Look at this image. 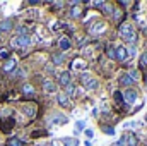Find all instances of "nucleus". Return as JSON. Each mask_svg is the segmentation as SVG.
Masks as SVG:
<instances>
[{"mask_svg": "<svg viewBox=\"0 0 147 146\" xmlns=\"http://www.w3.org/2000/svg\"><path fill=\"white\" fill-rule=\"evenodd\" d=\"M79 81H80V84H82L87 91H96V89L99 88V81L89 72H80L79 74Z\"/></svg>", "mask_w": 147, "mask_h": 146, "instance_id": "obj_1", "label": "nucleus"}, {"mask_svg": "<svg viewBox=\"0 0 147 146\" xmlns=\"http://www.w3.org/2000/svg\"><path fill=\"white\" fill-rule=\"evenodd\" d=\"M31 43H33V40H31L29 35H26V36H14L10 40V48H14V50H22V48H28Z\"/></svg>", "mask_w": 147, "mask_h": 146, "instance_id": "obj_2", "label": "nucleus"}, {"mask_svg": "<svg viewBox=\"0 0 147 146\" xmlns=\"http://www.w3.org/2000/svg\"><path fill=\"white\" fill-rule=\"evenodd\" d=\"M121 96H123V102H125L127 105H132V103H135V100L139 98V89H137V88H127V89L121 91Z\"/></svg>", "mask_w": 147, "mask_h": 146, "instance_id": "obj_3", "label": "nucleus"}, {"mask_svg": "<svg viewBox=\"0 0 147 146\" xmlns=\"http://www.w3.org/2000/svg\"><path fill=\"white\" fill-rule=\"evenodd\" d=\"M134 33H135V28H134L132 23H123V24H120V28H118V35H120L121 40L128 38L130 35H134Z\"/></svg>", "mask_w": 147, "mask_h": 146, "instance_id": "obj_4", "label": "nucleus"}, {"mask_svg": "<svg viewBox=\"0 0 147 146\" xmlns=\"http://www.w3.org/2000/svg\"><path fill=\"white\" fill-rule=\"evenodd\" d=\"M50 122L55 124V126H65L69 122V117L65 113H62V112H53L50 115Z\"/></svg>", "mask_w": 147, "mask_h": 146, "instance_id": "obj_5", "label": "nucleus"}, {"mask_svg": "<svg viewBox=\"0 0 147 146\" xmlns=\"http://www.w3.org/2000/svg\"><path fill=\"white\" fill-rule=\"evenodd\" d=\"M69 84H72V74L69 72V71H63V72L58 74V77H57V86H62V88L65 89Z\"/></svg>", "mask_w": 147, "mask_h": 146, "instance_id": "obj_6", "label": "nucleus"}, {"mask_svg": "<svg viewBox=\"0 0 147 146\" xmlns=\"http://www.w3.org/2000/svg\"><path fill=\"white\" fill-rule=\"evenodd\" d=\"M41 89H43V93L51 95V93H57V91H58V86H57V83H55L53 79H45V81L41 83Z\"/></svg>", "mask_w": 147, "mask_h": 146, "instance_id": "obj_7", "label": "nucleus"}, {"mask_svg": "<svg viewBox=\"0 0 147 146\" xmlns=\"http://www.w3.org/2000/svg\"><path fill=\"white\" fill-rule=\"evenodd\" d=\"M84 16V3L82 5H74V7H69V17L74 19V21H80Z\"/></svg>", "mask_w": 147, "mask_h": 146, "instance_id": "obj_8", "label": "nucleus"}, {"mask_svg": "<svg viewBox=\"0 0 147 146\" xmlns=\"http://www.w3.org/2000/svg\"><path fill=\"white\" fill-rule=\"evenodd\" d=\"M16 69H17V60H16V59H12V57H10V59H7V60L2 64V67H0V71H2L3 74H12Z\"/></svg>", "mask_w": 147, "mask_h": 146, "instance_id": "obj_9", "label": "nucleus"}, {"mask_svg": "<svg viewBox=\"0 0 147 146\" xmlns=\"http://www.w3.org/2000/svg\"><path fill=\"white\" fill-rule=\"evenodd\" d=\"M115 55H116V62H125L128 59V48L125 45H118L115 46Z\"/></svg>", "mask_w": 147, "mask_h": 146, "instance_id": "obj_10", "label": "nucleus"}, {"mask_svg": "<svg viewBox=\"0 0 147 146\" xmlns=\"http://www.w3.org/2000/svg\"><path fill=\"white\" fill-rule=\"evenodd\" d=\"M57 103H58L62 108H72V102H70V98L65 95V91H58V93H57Z\"/></svg>", "mask_w": 147, "mask_h": 146, "instance_id": "obj_11", "label": "nucleus"}, {"mask_svg": "<svg viewBox=\"0 0 147 146\" xmlns=\"http://www.w3.org/2000/svg\"><path fill=\"white\" fill-rule=\"evenodd\" d=\"M67 62V53L63 52H53L51 53V65H63Z\"/></svg>", "mask_w": 147, "mask_h": 146, "instance_id": "obj_12", "label": "nucleus"}, {"mask_svg": "<svg viewBox=\"0 0 147 146\" xmlns=\"http://www.w3.org/2000/svg\"><path fill=\"white\" fill-rule=\"evenodd\" d=\"M70 69H72V71H79V74L86 72V69H87L86 59H74L72 62H70Z\"/></svg>", "mask_w": 147, "mask_h": 146, "instance_id": "obj_13", "label": "nucleus"}, {"mask_svg": "<svg viewBox=\"0 0 147 146\" xmlns=\"http://www.w3.org/2000/svg\"><path fill=\"white\" fill-rule=\"evenodd\" d=\"M74 46L72 40L69 36H62L60 40H58V48H60V52H63V53H67V50H70Z\"/></svg>", "mask_w": 147, "mask_h": 146, "instance_id": "obj_14", "label": "nucleus"}, {"mask_svg": "<svg viewBox=\"0 0 147 146\" xmlns=\"http://www.w3.org/2000/svg\"><path fill=\"white\" fill-rule=\"evenodd\" d=\"M118 83H120V86H123L125 89H127V88H134V81L130 79L128 72H121L120 74V76H118Z\"/></svg>", "mask_w": 147, "mask_h": 146, "instance_id": "obj_15", "label": "nucleus"}, {"mask_svg": "<svg viewBox=\"0 0 147 146\" xmlns=\"http://www.w3.org/2000/svg\"><path fill=\"white\" fill-rule=\"evenodd\" d=\"M111 19L115 24H123V19H125V12L120 9V7H115L113 9V14H111Z\"/></svg>", "mask_w": 147, "mask_h": 146, "instance_id": "obj_16", "label": "nucleus"}, {"mask_svg": "<svg viewBox=\"0 0 147 146\" xmlns=\"http://www.w3.org/2000/svg\"><path fill=\"white\" fill-rule=\"evenodd\" d=\"M22 113L28 117V119H34L36 117V105L34 103H26V105H22Z\"/></svg>", "mask_w": 147, "mask_h": 146, "instance_id": "obj_17", "label": "nucleus"}, {"mask_svg": "<svg viewBox=\"0 0 147 146\" xmlns=\"http://www.w3.org/2000/svg\"><path fill=\"white\" fill-rule=\"evenodd\" d=\"M21 93H22L24 96H34L36 88H34V84H31V83H22V86H21Z\"/></svg>", "mask_w": 147, "mask_h": 146, "instance_id": "obj_18", "label": "nucleus"}, {"mask_svg": "<svg viewBox=\"0 0 147 146\" xmlns=\"http://www.w3.org/2000/svg\"><path fill=\"white\" fill-rule=\"evenodd\" d=\"M123 134H125V145H127V146H137V145H139V139H137L135 132L127 131V132H123Z\"/></svg>", "mask_w": 147, "mask_h": 146, "instance_id": "obj_19", "label": "nucleus"}, {"mask_svg": "<svg viewBox=\"0 0 147 146\" xmlns=\"http://www.w3.org/2000/svg\"><path fill=\"white\" fill-rule=\"evenodd\" d=\"M14 28V21L12 19H2L0 21V33H9Z\"/></svg>", "mask_w": 147, "mask_h": 146, "instance_id": "obj_20", "label": "nucleus"}, {"mask_svg": "<svg viewBox=\"0 0 147 146\" xmlns=\"http://www.w3.org/2000/svg\"><path fill=\"white\" fill-rule=\"evenodd\" d=\"M14 124H16L14 119H5V120H2V124H0V129H2L3 132H9V131L14 127Z\"/></svg>", "mask_w": 147, "mask_h": 146, "instance_id": "obj_21", "label": "nucleus"}, {"mask_svg": "<svg viewBox=\"0 0 147 146\" xmlns=\"http://www.w3.org/2000/svg\"><path fill=\"white\" fill-rule=\"evenodd\" d=\"M62 143L63 146H79V139L75 138V136H67V138H62Z\"/></svg>", "mask_w": 147, "mask_h": 146, "instance_id": "obj_22", "label": "nucleus"}, {"mask_svg": "<svg viewBox=\"0 0 147 146\" xmlns=\"http://www.w3.org/2000/svg\"><path fill=\"white\" fill-rule=\"evenodd\" d=\"M26 76H28V74H26V71H24V69L17 67V69H16L14 72L10 74V79H24Z\"/></svg>", "mask_w": 147, "mask_h": 146, "instance_id": "obj_23", "label": "nucleus"}, {"mask_svg": "<svg viewBox=\"0 0 147 146\" xmlns=\"http://www.w3.org/2000/svg\"><path fill=\"white\" fill-rule=\"evenodd\" d=\"M12 113H14V110L12 108H9V107L5 108V107H3V108L0 110V119H2V120H5V119H12Z\"/></svg>", "mask_w": 147, "mask_h": 146, "instance_id": "obj_24", "label": "nucleus"}, {"mask_svg": "<svg viewBox=\"0 0 147 146\" xmlns=\"http://www.w3.org/2000/svg\"><path fill=\"white\" fill-rule=\"evenodd\" d=\"M113 9H115V7H113L111 3H106V2H103V5H101V9H99V10H101L105 16H111V14H113Z\"/></svg>", "mask_w": 147, "mask_h": 146, "instance_id": "obj_25", "label": "nucleus"}, {"mask_svg": "<svg viewBox=\"0 0 147 146\" xmlns=\"http://www.w3.org/2000/svg\"><path fill=\"white\" fill-rule=\"evenodd\" d=\"M5 146H24V141L19 139V138H9Z\"/></svg>", "mask_w": 147, "mask_h": 146, "instance_id": "obj_26", "label": "nucleus"}, {"mask_svg": "<svg viewBox=\"0 0 147 146\" xmlns=\"http://www.w3.org/2000/svg\"><path fill=\"white\" fill-rule=\"evenodd\" d=\"M128 76H130V79H132L134 83H139V81H140V71H139V69H130V71H128Z\"/></svg>", "mask_w": 147, "mask_h": 146, "instance_id": "obj_27", "label": "nucleus"}, {"mask_svg": "<svg viewBox=\"0 0 147 146\" xmlns=\"http://www.w3.org/2000/svg\"><path fill=\"white\" fill-rule=\"evenodd\" d=\"M75 91H77V86H75L74 83H72V84H69V86L65 88V95H67L69 98H72V96H75V95H77Z\"/></svg>", "mask_w": 147, "mask_h": 146, "instance_id": "obj_28", "label": "nucleus"}, {"mask_svg": "<svg viewBox=\"0 0 147 146\" xmlns=\"http://www.w3.org/2000/svg\"><path fill=\"white\" fill-rule=\"evenodd\" d=\"M105 53H106V57H108V59H111V60H116V55H115V46L108 45V46H106V50H105Z\"/></svg>", "mask_w": 147, "mask_h": 146, "instance_id": "obj_29", "label": "nucleus"}, {"mask_svg": "<svg viewBox=\"0 0 147 146\" xmlns=\"http://www.w3.org/2000/svg\"><path fill=\"white\" fill-rule=\"evenodd\" d=\"M139 67L140 69H147V50L140 55V59H139Z\"/></svg>", "mask_w": 147, "mask_h": 146, "instance_id": "obj_30", "label": "nucleus"}, {"mask_svg": "<svg viewBox=\"0 0 147 146\" xmlns=\"http://www.w3.org/2000/svg\"><path fill=\"white\" fill-rule=\"evenodd\" d=\"M0 59L5 62L7 59H10V50L7 48V46H3V48H0Z\"/></svg>", "mask_w": 147, "mask_h": 146, "instance_id": "obj_31", "label": "nucleus"}, {"mask_svg": "<svg viewBox=\"0 0 147 146\" xmlns=\"http://www.w3.org/2000/svg\"><path fill=\"white\" fill-rule=\"evenodd\" d=\"M79 131H80V132L86 131V122H84V120H77V122H75V134H79Z\"/></svg>", "mask_w": 147, "mask_h": 146, "instance_id": "obj_32", "label": "nucleus"}, {"mask_svg": "<svg viewBox=\"0 0 147 146\" xmlns=\"http://www.w3.org/2000/svg\"><path fill=\"white\" fill-rule=\"evenodd\" d=\"M16 31H17V36H26V35H29V29H28L26 26H17Z\"/></svg>", "mask_w": 147, "mask_h": 146, "instance_id": "obj_33", "label": "nucleus"}, {"mask_svg": "<svg viewBox=\"0 0 147 146\" xmlns=\"http://www.w3.org/2000/svg\"><path fill=\"white\" fill-rule=\"evenodd\" d=\"M101 129H103V132L108 134V136H113V134H115V127H113V126H101Z\"/></svg>", "mask_w": 147, "mask_h": 146, "instance_id": "obj_34", "label": "nucleus"}, {"mask_svg": "<svg viewBox=\"0 0 147 146\" xmlns=\"http://www.w3.org/2000/svg\"><path fill=\"white\" fill-rule=\"evenodd\" d=\"M113 96H115V102H116V103H125V102H123V96H121V91H115Z\"/></svg>", "mask_w": 147, "mask_h": 146, "instance_id": "obj_35", "label": "nucleus"}, {"mask_svg": "<svg viewBox=\"0 0 147 146\" xmlns=\"http://www.w3.org/2000/svg\"><path fill=\"white\" fill-rule=\"evenodd\" d=\"M51 7H55V10H60L62 7H65V2H51Z\"/></svg>", "mask_w": 147, "mask_h": 146, "instance_id": "obj_36", "label": "nucleus"}, {"mask_svg": "<svg viewBox=\"0 0 147 146\" xmlns=\"http://www.w3.org/2000/svg\"><path fill=\"white\" fill-rule=\"evenodd\" d=\"M115 146H127V145H125V134H121V138L115 143Z\"/></svg>", "mask_w": 147, "mask_h": 146, "instance_id": "obj_37", "label": "nucleus"}, {"mask_svg": "<svg viewBox=\"0 0 147 146\" xmlns=\"http://www.w3.org/2000/svg\"><path fill=\"white\" fill-rule=\"evenodd\" d=\"M84 132H86V138H87V139H91V138H94V131H92V129H86Z\"/></svg>", "mask_w": 147, "mask_h": 146, "instance_id": "obj_38", "label": "nucleus"}, {"mask_svg": "<svg viewBox=\"0 0 147 146\" xmlns=\"http://www.w3.org/2000/svg\"><path fill=\"white\" fill-rule=\"evenodd\" d=\"M120 5H121V7H128V5H132V2H127V0H120Z\"/></svg>", "mask_w": 147, "mask_h": 146, "instance_id": "obj_39", "label": "nucleus"}, {"mask_svg": "<svg viewBox=\"0 0 147 146\" xmlns=\"http://www.w3.org/2000/svg\"><path fill=\"white\" fill-rule=\"evenodd\" d=\"M46 71H48L50 74H55V67H51V65H48V67H46Z\"/></svg>", "mask_w": 147, "mask_h": 146, "instance_id": "obj_40", "label": "nucleus"}, {"mask_svg": "<svg viewBox=\"0 0 147 146\" xmlns=\"http://www.w3.org/2000/svg\"><path fill=\"white\" fill-rule=\"evenodd\" d=\"M45 146H55V145H45Z\"/></svg>", "mask_w": 147, "mask_h": 146, "instance_id": "obj_41", "label": "nucleus"}, {"mask_svg": "<svg viewBox=\"0 0 147 146\" xmlns=\"http://www.w3.org/2000/svg\"><path fill=\"white\" fill-rule=\"evenodd\" d=\"M146 122H147V115H146Z\"/></svg>", "mask_w": 147, "mask_h": 146, "instance_id": "obj_42", "label": "nucleus"}, {"mask_svg": "<svg viewBox=\"0 0 147 146\" xmlns=\"http://www.w3.org/2000/svg\"><path fill=\"white\" fill-rule=\"evenodd\" d=\"M0 36H2V33H0Z\"/></svg>", "mask_w": 147, "mask_h": 146, "instance_id": "obj_43", "label": "nucleus"}]
</instances>
